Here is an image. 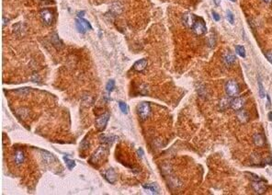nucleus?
<instances>
[{"instance_id": "4be33fe9", "label": "nucleus", "mask_w": 272, "mask_h": 195, "mask_svg": "<svg viewBox=\"0 0 272 195\" xmlns=\"http://www.w3.org/2000/svg\"><path fill=\"white\" fill-rule=\"evenodd\" d=\"M247 118H248V116H247V112L244 111H242L238 114V119H239L242 123H246V122L247 121Z\"/></svg>"}, {"instance_id": "c85d7f7f", "label": "nucleus", "mask_w": 272, "mask_h": 195, "mask_svg": "<svg viewBox=\"0 0 272 195\" xmlns=\"http://www.w3.org/2000/svg\"><path fill=\"white\" fill-rule=\"evenodd\" d=\"M137 153H138V155H139V157H143V155H144V150L142 149V148H139L138 149V151H137Z\"/></svg>"}, {"instance_id": "f8f14e48", "label": "nucleus", "mask_w": 272, "mask_h": 195, "mask_svg": "<svg viewBox=\"0 0 272 195\" xmlns=\"http://www.w3.org/2000/svg\"><path fill=\"white\" fill-rule=\"evenodd\" d=\"M104 177L109 183H114L117 180V175L112 169H109L108 170H106L104 173Z\"/></svg>"}, {"instance_id": "39448f33", "label": "nucleus", "mask_w": 272, "mask_h": 195, "mask_svg": "<svg viewBox=\"0 0 272 195\" xmlns=\"http://www.w3.org/2000/svg\"><path fill=\"white\" fill-rule=\"evenodd\" d=\"M109 120V112H106V113L100 115L99 117H98L96 119V123H95L96 128L98 131H103L106 128Z\"/></svg>"}, {"instance_id": "b1692460", "label": "nucleus", "mask_w": 272, "mask_h": 195, "mask_svg": "<svg viewBox=\"0 0 272 195\" xmlns=\"http://www.w3.org/2000/svg\"><path fill=\"white\" fill-rule=\"evenodd\" d=\"M119 107H120V109H121V112L122 113H127V111H128V107H127V104L126 103H124L123 101H120L119 102Z\"/></svg>"}, {"instance_id": "393cba45", "label": "nucleus", "mask_w": 272, "mask_h": 195, "mask_svg": "<svg viewBox=\"0 0 272 195\" xmlns=\"http://www.w3.org/2000/svg\"><path fill=\"white\" fill-rule=\"evenodd\" d=\"M226 18H227V20L231 24H234V22H235V17H234V14L231 11H227V13H226Z\"/></svg>"}, {"instance_id": "ddd939ff", "label": "nucleus", "mask_w": 272, "mask_h": 195, "mask_svg": "<svg viewBox=\"0 0 272 195\" xmlns=\"http://www.w3.org/2000/svg\"><path fill=\"white\" fill-rule=\"evenodd\" d=\"M236 58L235 54L232 53H230V52H227V53L224 55V63H225L226 64H228V65L233 64L236 62Z\"/></svg>"}, {"instance_id": "9b49d317", "label": "nucleus", "mask_w": 272, "mask_h": 195, "mask_svg": "<svg viewBox=\"0 0 272 195\" xmlns=\"http://www.w3.org/2000/svg\"><path fill=\"white\" fill-rule=\"evenodd\" d=\"M148 64V61L146 59H141V60H138L137 62L134 63L133 64V69L138 71V72H141L143 70H144L146 68Z\"/></svg>"}, {"instance_id": "dca6fc26", "label": "nucleus", "mask_w": 272, "mask_h": 195, "mask_svg": "<svg viewBox=\"0 0 272 195\" xmlns=\"http://www.w3.org/2000/svg\"><path fill=\"white\" fill-rule=\"evenodd\" d=\"M253 187L256 190V192L259 193H263L265 191V184L263 182H259V181L253 182Z\"/></svg>"}, {"instance_id": "9d476101", "label": "nucleus", "mask_w": 272, "mask_h": 195, "mask_svg": "<svg viewBox=\"0 0 272 195\" xmlns=\"http://www.w3.org/2000/svg\"><path fill=\"white\" fill-rule=\"evenodd\" d=\"M24 159H25L24 152L20 148H17L14 152V162L17 165H20L23 163Z\"/></svg>"}, {"instance_id": "2f4dec72", "label": "nucleus", "mask_w": 272, "mask_h": 195, "mask_svg": "<svg viewBox=\"0 0 272 195\" xmlns=\"http://www.w3.org/2000/svg\"><path fill=\"white\" fill-rule=\"evenodd\" d=\"M269 117H270V120L272 121V112H270V113L269 114Z\"/></svg>"}, {"instance_id": "a211bd4d", "label": "nucleus", "mask_w": 272, "mask_h": 195, "mask_svg": "<svg viewBox=\"0 0 272 195\" xmlns=\"http://www.w3.org/2000/svg\"><path fill=\"white\" fill-rule=\"evenodd\" d=\"M144 188L145 189V190H148L149 192H151V193H153V194H157L158 193V191H157V188H156V186L153 183V184H145V185H144Z\"/></svg>"}, {"instance_id": "423d86ee", "label": "nucleus", "mask_w": 272, "mask_h": 195, "mask_svg": "<svg viewBox=\"0 0 272 195\" xmlns=\"http://www.w3.org/2000/svg\"><path fill=\"white\" fill-rule=\"evenodd\" d=\"M191 29L193 30V32L196 35L200 36V35H203V34L206 33L207 27H206V25H205V23H204V21L202 19H198L195 22V24L193 25V27L191 28Z\"/></svg>"}, {"instance_id": "f257e3e1", "label": "nucleus", "mask_w": 272, "mask_h": 195, "mask_svg": "<svg viewBox=\"0 0 272 195\" xmlns=\"http://www.w3.org/2000/svg\"><path fill=\"white\" fill-rule=\"evenodd\" d=\"M107 152H108V147L106 146H100L95 151V153L91 156L88 162L92 165H97L100 160H102V158L107 154Z\"/></svg>"}, {"instance_id": "7c9ffc66", "label": "nucleus", "mask_w": 272, "mask_h": 195, "mask_svg": "<svg viewBox=\"0 0 272 195\" xmlns=\"http://www.w3.org/2000/svg\"><path fill=\"white\" fill-rule=\"evenodd\" d=\"M262 1H264L265 3H270V2H272V0H262Z\"/></svg>"}, {"instance_id": "f03ea898", "label": "nucleus", "mask_w": 272, "mask_h": 195, "mask_svg": "<svg viewBox=\"0 0 272 195\" xmlns=\"http://www.w3.org/2000/svg\"><path fill=\"white\" fill-rule=\"evenodd\" d=\"M137 113L138 116L142 120L147 119L151 114V106L148 102H142L139 103L137 106Z\"/></svg>"}, {"instance_id": "6ab92c4d", "label": "nucleus", "mask_w": 272, "mask_h": 195, "mask_svg": "<svg viewBox=\"0 0 272 195\" xmlns=\"http://www.w3.org/2000/svg\"><path fill=\"white\" fill-rule=\"evenodd\" d=\"M63 160H64V162H65V164H66V166H67V168H68L69 170H73V169L75 168V162L74 160L70 159V158H67V157H63Z\"/></svg>"}, {"instance_id": "412c9836", "label": "nucleus", "mask_w": 272, "mask_h": 195, "mask_svg": "<svg viewBox=\"0 0 272 195\" xmlns=\"http://www.w3.org/2000/svg\"><path fill=\"white\" fill-rule=\"evenodd\" d=\"M231 102H232V100H230V99H227V98L223 99L221 100V102H220V108L221 109H226V108L229 107V105H231Z\"/></svg>"}, {"instance_id": "f3484780", "label": "nucleus", "mask_w": 272, "mask_h": 195, "mask_svg": "<svg viewBox=\"0 0 272 195\" xmlns=\"http://www.w3.org/2000/svg\"><path fill=\"white\" fill-rule=\"evenodd\" d=\"M121 9H122V7H121V6L120 3H114L110 6V11L113 14H115V15H119L121 12Z\"/></svg>"}, {"instance_id": "4468645a", "label": "nucleus", "mask_w": 272, "mask_h": 195, "mask_svg": "<svg viewBox=\"0 0 272 195\" xmlns=\"http://www.w3.org/2000/svg\"><path fill=\"white\" fill-rule=\"evenodd\" d=\"M254 143L258 146H262L265 144V137L261 134H256L254 135Z\"/></svg>"}, {"instance_id": "cd10ccee", "label": "nucleus", "mask_w": 272, "mask_h": 195, "mask_svg": "<svg viewBox=\"0 0 272 195\" xmlns=\"http://www.w3.org/2000/svg\"><path fill=\"white\" fill-rule=\"evenodd\" d=\"M266 56H267V58H268V60L272 64V51L270 52H268L267 53H266Z\"/></svg>"}, {"instance_id": "7ed1b4c3", "label": "nucleus", "mask_w": 272, "mask_h": 195, "mask_svg": "<svg viewBox=\"0 0 272 195\" xmlns=\"http://www.w3.org/2000/svg\"><path fill=\"white\" fill-rule=\"evenodd\" d=\"M224 88H225L226 94L229 97H236V96H238L239 91H240L238 84L236 81H234V80L227 81L226 84H225Z\"/></svg>"}, {"instance_id": "2eb2a0df", "label": "nucleus", "mask_w": 272, "mask_h": 195, "mask_svg": "<svg viewBox=\"0 0 272 195\" xmlns=\"http://www.w3.org/2000/svg\"><path fill=\"white\" fill-rule=\"evenodd\" d=\"M117 139V136H114V135H102L100 136V140L104 143V144H112V142Z\"/></svg>"}, {"instance_id": "20e7f679", "label": "nucleus", "mask_w": 272, "mask_h": 195, "mask_svg": "<svg viewBox=\"0 0 272 195\" xmlns=\"http://www.w3.org/2000/svg\"><path fill=\"white\" fill-rule=\"evenodd\" d=\"M75 27L80 33H86L87 29H92L90 23L83 18H78L75 19Z\"/></svg>"}, {"instance_id": "6e6552de", "label": "nucleus", "mask_w": 272, "mask_h": 195, "mask_svg": "<svg viewBox=\"0 0 272 195\" xmlns=\"http://www.w3.org/2000/svg\"><path fill=\"white\" fill-rule=\"evenodd\" d=\"M40 18L45 25L50 26V25H52V20H53V14L50 9H43L40 12Z\"/></svg>"}, {"instance_id": "0eeeda50", "label": "nucleus", "mask_w": 272, "mask_h": 195, "mask_svg": "<svg viewBox=\"0 0 272 195\" xmlns=\"http://www.w3.org/2000/svg\"><path fill=\"white\" fill-rule=\"evenodd\" d=\"M182 21L184 23V25L187 27V28H192L193 25L195 24V22L197 21V17L194 15V14H191V13H186L183 15V18H182Z\"/></svg>"}, {"instance_id": "bb28decb", "label": "nucleus", "mask_w": 272, "mask_h": 195, "mask_svg": "<svg viewBox=\"0 0 272 195\" xmlns=\"http://www.w3.org/2000/svg\"><path fill=\"white\" fill-rule=\"evenodd\" d=\"M213 18H214L215 21H219L220 20V16L218 15V13H216L214 11H213Z\"/></svg>"}, {"instance_id": "c756f323", "label": "nucleus", "mask_w": 272, "mask_h": 195, "mask_svg": "<svg viewBox=\"0 0 272 195\" xmlns=\"http://www.w3.org/2000/svg\"><path fill=\"white\" fill-rule=\"evenodd\" d=\"M213 1H214L215 5H217V6H219V5H220V2H221V0H213Z\"/></svg>"}, {"instance_id": "aec40b11", "label": "nucleus", "mask_w": 272, "mask_h": 195, "mask_svg": "<svg viewBox=\"0 0 272 195\" xmlns=\"http://www.w3.org/2000/svg\"><path fill=\"white\" fill-rule=\"evenodd\" d=\"M236 53L239 56L246 57V50H245L244 46H242V45H236Z\"/></svg>"}, {"instance_id": "1a4fd4ad", "label": "nucleus", "mask_w": 272, "mask_h": 195, "mask_svg": "<svg viewBox=\"0 0 272 195\" xmlns=\"http://www.w3.org/2000/svg\"><path fill=\"white\" fill-rule=\"evenodd\" d=\"M244 105H245V99L240 98V97L236 98L231 102V107L235 111H240V110H242L243 107H244Z\"/></svg>"}, {"instance_id": "5701e85b", "label": "nucleus", "mask_w": 272, "mask_h": 195, "mask_svg": "<svg viewBox=\"0 0 272 195\" xmlns=\"http://www.w3.org/2000/svg\"><path fill=\"white\" fill-rule=\"evenodd\" d=\"M115 88V81L114 80H109L108 83H107V86H106V88L108 90V92H111Z\"/></svg>"}, {"instance_id": "a878e982", "label": "nucleus", "mask_w": 272, "mask_h": 195, "mask_svg": "<svg viewBox=\"0 0 272 195\" xmlns=\"http://www.w3.org/2000/svg\"><path fill=\"white\" fill-rule=\"evenodd\" d=\"M259 92L260 98H264L265 97V90H264V87H263L261 81L259 82Z\"/></svg>"}, {"instance_id": "473e14b6", "label": "nucleus", "mask_w": 272, "mask_h": 195, "mask_svg": "<svg viewBox=\"0 0 272 195\" xmlns=\"http://www.w3.org/2000/svg\"><path fill=\"white\" fill-rule=\"evenodd\" d=\"M230 1H232V2H236V0H230Z\"/></svg>"}]
</instances>
